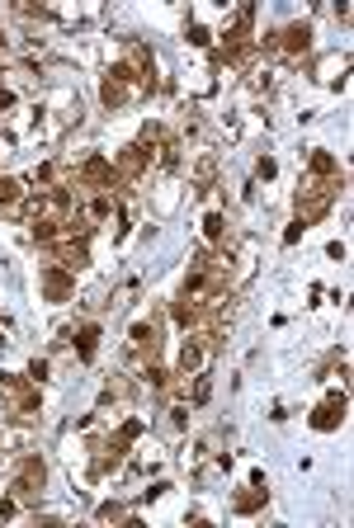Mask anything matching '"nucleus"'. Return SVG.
<instances>
[{"label":"nucleus","instance_id":"nucleus-8","mask_svg":"<svg viewBox=\"0 0 354 528\" xmlns=\"http://www.w3.org/2000/svg\"><path fill=\"white\" fill-rule=\"evenodd\" d=\"M133 349L142 359H156L161 354V335H156V326H133Z\"/></svg>","mask_w":354,"mask_h":528},{"label":"nucleus","instance_id":"nucleus-18","mask_svg":"<svg viewBox=\"0 0 354 528\" xmlns=\"http://www.w3.org/2000/svg\"><path fill=\"white\" fill-rule=\"evenodd\" d=\"M15 104V95H10V90H0V109H10Z\"/></svg>","mask_w":354,"mask_h":528},{"label":"nucleus","instance_id":"nucleus-16","mask_svg":"<svg viewBox=\"0 0 354 528\" xmlns=\"http://www.w3.org/2000/svg\"><path fill=\"white\" fill-rule=\"evenodd\" d=\"M189 43H194V48H208L213 38H208V28H198V24H194V28H189Z\"/></svg>","mask_w":354,"mask_h":528},{"label":"nucleus","instance_id":"nucleus-9","mask_svg":"<svg viewBox=\"0 0 354 528\" xmlns=\"http://www.w3.org/2000/svg\"><path fill=\"white\" fill-rule=\"evenodd\" d=\"M147 160H151V151L137 142V147H123V151H118V170H123V175H142Z\"/></svg>","mask_w":354,"mask_h":528},{"label":"nucleus","instance_id":"nucleus-15","mask_svg":"<svg viewBox=\"0 0 354 528\" xmlns=\"http://www.w3.org/2000/svg\"><path fill=\"white\" fill-rule=\"evenodd\" d=\"M222 232H227V227H222V212H213V217L203 222V236H208V241H222Z\"/></svg>","mask_w":354,"mask_h":528},{"label":"nucleus","instance_id":"nucleus-5","mask_svg":"<svg viewBox=\"0 0 354 528\" xmlns=\"http://www.w3.org/2000/svg\"><path fill=\"white\" fill-rule=\"evenodd\" d=\"M274 48H283L288 57H302L307 48H312V28L307 24H288L283 33H274Z\"/></svg>","mask_w":354,"mask_h":528},{"label":"nucleus","instance_id":"nucleus-2","mask_svg":"<svg viewBox=\"0 0 354 528\" xmlns=\"http://www.w3.org/2000/svg\"><path fill=\"white\" fill-rule=\"evenodd\" d=\"M345 411H350V401H345V392H335V396H326L317 411H312V429H340L345 424Z\"/></svg>","mask_w":354,"mask_h":528},{"label":"nucleus","instance_id":"nucleus-17","mask_svg":"<svg viewBox=\"0 0 354 528\" xmlns=\"http://www.w3.org/2000/svg\"><path fill=\"white\" fill-rule=\"evenodd\" d=\"M28 377H33V382H43V377H48V364H43V359H33V364H28Z\"/></svg>","mask_w":354,"mask_h":528},{"label":"nucleus","instance_id":"nucleus-1","mask_svg":"<svg viewBox=\"0 0 354 528\" xmlns=\"http://www.w3.org/2000/svg\"><path fill=\"white\" fill-rule=\"evenodd\" d=\"M335 189H340L335 175H326V180H317V185L302 189V194H298V222H302V227H312V222L326 217V208L335 203Z\"/></svg>","mask_w":354,"mask_h":528},{"label":"nucleus","instance_id":"nucleus-7","mask_svg":"<svg viewBox=\"0 0 354 528\" xmlns=\"http://www.w3.org/2000/svg\"><path fill=\"white\" fill-rule=\"evenodd\" d=\"M0 382H5V387H10V396H15V401H10V406H15V415H28V411L38 406V392H33L28 382L10 377V373H0Z\"/></svg>","mask_w":354,"mask_h":528},{"label":"nucleus","instance_id":"nucleus-3","mask_svg":"<svg viewBox=\"0 0 354 528\" xmlns=\"http://www.w3.org/2000/svg\"><path fill=\"white\" fill-rule=\"evenodd\" d=\"M43 481H48V467H43L38 458H24V462H19V481H15V496H19V500H33V491H43Z\"/></svg>","mask_w":354,"mask_h":528},{"label":"nucleus","instance_id":"nucleus-4","mask_svg":"<svg viewBox=\"0 0 354 528\" xmlns=\"http://www.w3.org/2000/svg\"><path fill=\"white\" fill-rule=\"evenodd\" d=\"M76 185H85V189H113V165L104 156H90L76 170Z\"/></svg>","mask_w":354,"mask_h":528},{"label":"nucleus","instance_id":"nucleus-12","mask_svg":"<svg viewBox=\"0 0 354 528\" xmlns=\"http://www.w3.org/2000/svg\"><path fill=\"white\" fill-rule=\"evenodd\" d=\"M95 344H100V326H81V340H76V354H81V359H95Z\"/></svg>","mask_w":354,"mask_h":528},{"label":"nucleus","instance_id":"nucleus-10","mask_svg":"<svg viewBox=\"0 0 354 528\" xmlns=\"http://www.w3.org/2000/svg\"><path fill=\"white\" fill-rule=\"evenodd\" d=\"M19 198H24V185H19V180H0V212H5V217L19 212Z\"/></svg>","mask_w":354,"mask_h":528},{"label":"nucleus","instance_id":"nucleus-14","mask_svg":"<svg viewBox=\"0 0 354 528\" xmlns=\"http://www.w3.org/2000/svg\"><path fill=\"white\" fill-rule=\"evenodd\" d=\"M312 170H317V175H335V160H330L326 151H312Z\"/></svg>","mask_w":354,"mask_h":528},{"label":"nucleus","instance_id":"nucleus-11","mask_svg":"<svg viewBox=\"0 0 354 528\" xmlns=\"http://www.w3.org/2000/svg\"><path fill=\"white\" fill-rule=\"evenodd\" d=\"M198 364H203V344H198V340H185V349H180V368L194 373Z\"/></svg>","mask_w":354,"mask_h":528},{"label":"nucleus","instance_id":"nucleus-13","mask_svg":"<svg viewBox=\"0 0 354 528\" xmlns=\"http://www.w3.org/2000/svg\"><path fill=\"white\" fill-rule=\"evenodd\" d=\"M260 505H265V491H260V486H250L245 496H236V509H241V514H250V509H260Z\"/></svg>","mask_w":354,"mask_h":528},{"label":"nucleus","instance_id":"nucleus-6","mask_svg":"<svg viewBox=\"0 0 354 528\" xmlns=\"http://www.w3.org/2000/svg\"><path fill=\"white\" fill-rule=\"evenodd\" d=\"M43 292H48L53 302H66V297H71V269L48 264V269H43Z\"/></svg>","mask_w":354,"mask_h":528}]
</instances>
